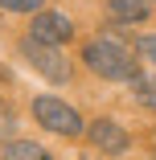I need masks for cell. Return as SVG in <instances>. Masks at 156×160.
I'll return each instance as SVG.
<instances>
[{
  "label": "cell",
  "instance_id": "1",
  "mask_svg": "<svg viewBox=\"0 0 156 160\" xmlns=\"http://www.w3.org/2000/svg\"><path fill=\"white\" fill-rule=\"evenodd\" d=\"M82 62H86V70H95L99 78L107 82H132L140 74V58H132V49H123L115 37H95V41H86L82 49Z\"/></svg>",
  "mask_w": 156,
  "mask_h": 160
},
{
  "label": "cell",
  "instance_id": "2",
  "mask_svg": "<svg viewBox=\"0 0 156 160\" xmlns=\"http://www.w3.org/2000/svg\"><path fill=\"white\" fill-rule=\"evenodd\" d=\"M33 119L45 127V132H53V136H82V115L70 103L53 99V94L33 99Z\"/></svg>",
  "mask_w": 156,
  "mask_h": 160
},
{
  "label": "cell",
  "instance_id": "3",
  "mask_svg": "<svg viewBox=\"0 0 156 160\" xmlns=\"http://www.w3.org/2000/svg\"><path fill=\"white\" fill-rule=\"evenodd\" d=\"M21 53L29 58L33 70H41V78H49V82H66L70 78V62L58 53V45H45L37 37H25L21 41Z\"/></svg>",
  "mask_w": 156,
  "mask_h": 160
},
{
  "label": "cell",
  "instance_id": "4",
  "mask_svg": "<svg viewBox=\"0 0 156 160\" xmlns=\"http://www.w3.org/2000/svg\"><path fill=\"white\" fill-rule=\"evenodd\" d=\"M33 37L45 41V45H66V41L74 37V25H70V17H62V12H45V8H37Z\"/></svg>",
  "mask_w": 156,
  "mask_h": 160
},
{
  "label": "cell",
  "instance_id": "5",
  "mask_svg": "<svg viewBox=\"0 0 156 160\" xmlns=\"http://www.w3.org/2000/svg\"><path fill=\"white\" fill-rule=\"evenodd\" d=\"M90 140H95V148H103L107 156H119V152H128V132L115 123V119H95L86 127Z\"/></svg>",
  "mask_w": 156,
  "mask_h": 160
},
{
  "label": "cell",
  "instance_id": "6",
  "mask_svg": "<svg viewBox=\"0 0 156 160\" xmlns=\"http://www.w3.org/2000/svg\"><path fill=\"white\" fill-rule=\"evenodd\" d=\"M4 160H53L41 144H33V140H8L4 144Z\"/></svg>",
  "mask_w": 156,
  "mask_h": 160
},
{
  "label": "cell",
  "instance_id": "7",
  "mask_svg": "<svg viewBox=\"0 0 156 160\" xmlns=\"http://www.w3.org/2000/svg\"><path fill=\"white\" fill-rule=\"evenodd\" d=\"M107 12H111V17H119V21H128V25H144L148 4H136V0H111Z\"/></svg>",
  "mask_w": 156,
  "mask_h": 160
},
{
  "label": "cell",
  "instance_id": "8",
  "mask_svg": "<svg viewBox=\"0 0 156 160\" xmlns=\"http://www.w3.org/2000/svg\"><path fill=\"white\" fill-rule=\"evenodd\" d=\"M132 94H136V103H140V107L156 111V78H144V74H136V78H132Z\"/></svg>",
  "mask_w": 156,
  "mask_h": 160
},
{
  "label": "cell",
  "instance_id": "9",
  "mask_svg": "<svg viewBox=\"0 0 156 160\" xmlns=\"http://www.w3.org/2000/svg\"><path fill=\"white\" fill-rule=\"evenodd\" d=\"M136 53H140L144 62H152V66H156V33H144V37H136Z\"/></svg>",
  "mask_w": 156,
  "mask_h": 160
},
{
  "label": "cell",
  "instance_id": "10",
  "mask_svg": "<svg viewBox=\"0 0 156 160\" xmlns=\"http://www.w3.org/2000/svg\"><path fill=\"white\" fill-rule=\"evenodd\" d=\"M0 8H8V12H37V8H45V0H0Z\"/></svg>",
  "mask_w": 156,
  "mask_h": 160
},
{
  "label": "cell",
  "instance_id": "11",
  "mask_svg": "<svg viewBox=\"0 0 156 160\" xmlns=\"http://www.w3.org/2000/svg\"><path fill=\"white\" fill-rule=\"evenodd\" d=\"M136 4H152V0H136Z\"/></svg>",
  "mask_w": 156,
  "mask_h": 160
},
{
  "label": "cell",
  "instance_id": "12",
  "mask_svg": "<svg viewBox=\"0 0 156 160\" xmlns=\"http://www.w3.org/2000/svg\"><path fill=\"white\" fill-rule=\"evenodd\" d=\"M152 160H156V152H152Z\"/></svg>",
  "mask_w": 156,
  "mask_h": 160
}]
</instances>
